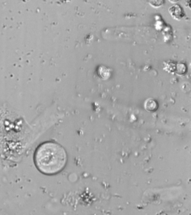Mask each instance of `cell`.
Listing matches in <instances>:
<instances>
[{"label":"cell","mask_w":191,"mask_h":215,"mask_svg":"<svg viewBox=\"0 0 191 215\" xmlns=\"http://www.w3.org/2000/svg\"><path fill=\"white\" fill-rule=\"evenodd\" d=\"M34 163L37 169L43 174L48 175L58 174L66 165V151L58 143L47 141L36 149Z\"/></svg>","instance_id":"1"},{"label":"cell","mask_w":191,"mask_h":215,"mask_svg":"<svg viewBox=\"0 0 191 215\" xmlns=\"http://www.w3.org/2000/svg\"><path fill=\"white\" fill-rule=\"evenodd\" d=\"M171 16L176 20H181L183 17V11L181 6L179 5H174L169 8V10Z\"/></svg>","instance_id":"2"},{"label":"cell","mask_w":191,"mask_h":215,"mask_svg":"<svg viewBox=\"0 0 191 215\" xmlns=\"http://www.w3.org/2000/svg\"><path fill=\"white\" fill-rule=\"evenodd\" d=\"M145 108L148 111H154L157 109L158 104L157 102L153 99H148L145 102Z\"/></svg>","instance_id":"3"}]
</instances>
